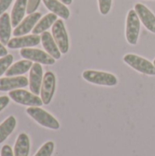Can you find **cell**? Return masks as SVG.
Returning <instances> with one entry per match:
<instances>
[{
  "label": "cell",
  "mask_w": 155,
  "mask_h": 156,
  "mask_svg": "<svg viewBox=\"0 0 155 156\" xmlns=\"http://www.w3.org/2000/svg\"><path fill=\"white\" fill-rule=\"evenodd\" d=\"M20 55L26 59L39 64L53 65L56 62V59L53 57H51L48 53L38 48H22L20 50Z\"/></svg>",
  "instance_id": "7"
},
{
  "label": "cell",
  "mask_w": 155,
  "mask_h": 156,
  "mask_svg": "<svg viewBox=\"0 0 155 156\" xmlns=\"http://www.w3.org/2000/svg\"><path fill=\"white\" fill-rule=\"evenodd\" d=\"M41 17V13L35 12L33 14L28 15L14 30L13 35L15 37H21L25 36L27 33H29L36 26L37 21Z\"/></svg>",
  "instance_id": "11"
},
{
  "label": "cell",
  "mask_w": 155,
  "mask_h": 156,
  "mask_svg": "<svg viewBox=\"0 0 155 156\" xmlns=\"http://www.w3.org/2000/svg\"><path fill=\"white\" fill-rule=\"evenodd\" d=\"M16 124V118L14 116H9L5 122L0 124V144H2L6 138L12 133Z\"/></svg>",
  "instance_id": "21"
},
{
  "label": "cell",
  "mask_w": 155,
  "mask_h": 156,
  "mask_svg": "<svg viewBox=\"0 0 155 156\" xmlns=\"http://www.w3.org/2000/svg\"><path fill=\"white\" fill-rule=\"evenodd\" d=\"M33 64L32 61L26 59V60H20L14 65H12L5 72V75L7 77H14L17 75H22L26 72H27L31 68Z\"/></svg>",
  "instance_id": "20"
},
{
  "label": "cell",
  "mask_w": 155,
  "mask_h": 156,
  "mask_svg": "<svg viewBox=\"0 0 155 156\" xmlns=\"http://www.w3.org/2000/svg\"><path fill=\"white\" fill-rule=\"evenodd\" d=\"M134 10L136 11L141 22L143 26L152 33L155 34V16L154 14L144 5L138 3L134 6Z\"/></svg>",
  "instance_id": "9"
},
{
  "label": "cell",
  "mask_w": 155,
  "mask_h": 156,
  "mask_svg": "<svg viewBox=\"0 0 155 156\" xmlns=\"http://www.w3.org/2000/svg\"><path fill=\"white\" fill-rule=\"evenodd\" d=\"M43 78V69L41 65L37 62L34 63L29 73V89L32 93L36 95L40 94Z\"/></svg>",
  "instance_id": "10"
},
{
  "label": "cell",
  "mask_w": 155,
  "mask_h": 156,
  "mask_svg": "<svg viewBox=\"0 0 155 156\" xmlns=\"http://www.w3.org/2000/svg\"><path fill=\"white\" fill-rule=\"evenodd\" d=\"M123 60L131 68L140 73L149 76H155L154 64L143 57L129 53L123 57Z\"/></svg>",
  "instance_id": "3"
},
{
  "label": "cell",
  "mask_w": 155,
  "mask_h": 156,
  "mask_svg": "<svg viewBox=\"0 0 155 156\" xmlns=\"http://www.w3.org/2000/svg\"><path fill=\"white\" fill-rule=\"evenodd\" d=\"M27 0H16L11 13V23L12 27H17L23 19L26 11Z\"/></svg>",
  "instance_id": "16"
},
{
  "label": "cell",
  "mask_w": 155,
  "mask_h": 156,
  "mask_svg": "<svg viewBox=\"0 0 155 156\" xmlns=\"http://www.w3.org/2000/svg\"><path fill=\"white\" fill-rule=\"evenodd\" d=\"M13 0H0V16L9 7Z\"/></svg>",
  "instance_id": "26"
},
{
  "label": "cell",
  "mask_w": 155,
  "mask_h": 156,
  "mask_svg": "<svg viewBox=\"0 0 155 156\" xmlns=\"http://www.w3.org/2000/svg\"><path fill=\"white\" fill-rule=\"evenodd\" d=\"M1 156H15L14 152L12 151L11 147L9 145H5L2 147L1 150Z\"/></svg>",
  "instance_id": "27"
},
{
  "label": "cell",
  "mask_w": 155,
  "mask_h": 156,
  "mask_svg": "<svg viewBox=\"0 0 155 156\" xmlns=\"http://www.w3.org/2000/svg\"><path fill=\"white\" fill-rule=\"evenodd\" d=\"M8 103H9V98L7 96H1L0 97V112L3 109H5Z\"/></svg>",
  "instance_id": "28"
},
{
  "label": "cell",
  "mask_w": 155,
  "mask_h": 156,
  "mask_svg": "<svg viewBox=\"0 0 155 156\" xmlns=\"http://www.w3.org/2000/svg\"><path fill=\"white\" fill-rule=\"evenodd\" d=\"M7 55V50L4 47V45L0 42V57H5Z\"/></svg>",
  "instance_id": "29"
},
{
  "label": "cell",
  "mask_w": 155,
  "mask_h": 156,
  "mask_svg": "<svg viewBox=\"0 0 155 156\" xmlns=\"http://www.w3.org/2000/svg\"><path fill=\"white\" fill-rule=\"evenodd\" d=\"M26 113L41 126L51 130H58L60 127L58 121L40 107H29L26 109Z\"/></svg>",
  "instance_id": "2"
},
{
  "label": "cell",
  "mask_w": 155,
  "mask_h": 156,
  "mask_svg": "<svg viewBox=\"0 0 155 156\" xmlns=\"http://www.w3.org/2000/svg\"><path fill=\"white\" fill-rule=\"evenodd\" d=\"M40 41H41V37L33 34L28 36L15 37L14 38L9 40L7 46L10 48H25L37 46L40 43Z\"/></svg>",
  "instance_id": "12"
},
{
  "label": "cell",
  "mask_w": 155,
  "mask_h": 156,
  "mask_svg": "<svg viewBox=\"0 0 155 156\" xmlns=\"http://www.w3.org/2000/svg\"><path fill=\"white\" fill-rule=\"evenodd\" d=\"M43 3L45 4L46 7L51 11V13L56 14L63 19H68L69 17V9L59 0H43Z\"/></svg>",
  "instance_id": "15"
},
{
  "label": "cell",
  "mask_w": 155,
  "mask_h": 156,
  "mask_svg": "<svg viewBox=\"0 0 155 156\" xmlns=\"http://www.w3.org/2000/svg\"><path fill=\"white\" fill-rule=\"evenodd\" d=\"M55 149V144L53 142L49 141L44 144L41 148L37 151L35 156H51Z\"/></svg>",
  "instance_id": "22"
},
{
  "label": "cell",
  "mask_w": 155,
  "mask_h": 156,
  "mask_svg": "<svg viewBox=\"0 0 155 156\" xmlns=\"http://www.w3.org/2000/svg\"><path fill=\"white\" fill-rule=\"evenodd\" d=\"M7 13H4L0 16V42L3 45H7L11 36V21Z\"/></svg>",
  "instance_id": "17"
},
{
  "label": "cell",
  "mask_w": 155,
  "mask_h": 156,
  "mask_svg": "<svg viewBox=\"0 0 155 156\" xmlns=\"http://www.w3.org/2000/svg\"><path fill=\"white\" fill-rule=\"evenodd\" d=\"M29 85V80L24 76H14L0 79V91L14 90Z\"/></svg>",
  "instance_id": "13"
},
{
  "label": "cell",
  "mask_w": 155,
  "mask_h": 156,
  "mask_svg": "<svg viewBox=\"0 0 155 156\" xmlns=\"http://www.w3.org/2000/svg\"><path fill=\"white\" fill-rule=\"evenodd\" d=\"M82 78L95 85L100 86H108V87H113L118 84V79L115 75L109 72L104 71H99V70H91L88 69L83 71Z\"/></svg>",
  "instance_id": "1"
},
{
  "label": "cell",
  "mask_w": 155,
  "mask_h": 156,
  "mask_svg": "<svg viewBox=\"0 0 155 156\" xmlns=\"http://www.w3.org/2000/svg\"><path fill=\"white\" fill-rule=\"evenodd\" d=\"M98 2H99V9L100 14L101 15L109 14L111 7L112 0H98Z\"/></svg>",
  "instance_id": "24"
},
{
  "label": "cell",
  "mask_w": 155,
  "mask_h": 156,
  "mask_svg": "<svg viewBox=\"0 0 155 156\" xmlns=\"http://www.w3.org/2000/svg\"><path fill=\"white\" fill-rule=\"evenodd\" d=\"M30 151V141L26 133H21L16 139L14 147L15 156H28Z\"/></svg>",
  "instance_id": "18"
},
{
  "label": "cell",
  "mask_w": 155,
  "mask_h": 156,
  "mask_svg": "<svg viewBox=\"0 0 155 156\" xmlns=\"http://www.w3.org/2000/svg\"><path fill=\"white\" fill-rule=\"evenodd\" d=\"M141 30L140 18L134 9L128 12L126 19V39L130 45H136Z\"/></svg>",
  "instance_id": "4"
},
{
  "label": "cell",
  "mask_w": 155,
  "mask_h": 156,
  "mask_svg": "<svg viewBox=\"0 0 155 156\" xmlns=\"http://www.w3.org/2000/svg\"><path fill=\"white\" fill-rule=\"evenodd\" d=\"M153 64H154V66H155V59H154V61H153Z\"/></svg>",
  "instance_id": "31"
},
{
  "label": "cell",
  "mask_w": 155,
  "mask_h": 156,
  "mask_svg": "<svg viewBox=\"0 0 155 156\" xmlns=\"http://www.w3.org/2000/svg\"><path fill=\"white\" fill-rule=\"evenodd\" d=\"M9 97L18 104L29 107H40L43 105L41 98L25 90H14L9 92Z\"/></svg>",
  "instance_id": "5"
},
{
  "label": "cell",
  "mask_w": 155,
  "mask_h": 156,
  "mask_svg": "<svg viewBox=\"0 0 155 156\" xmlns=\"http://www.w3.org/2000/svg\"><path fill=\"white\" fill-rule=\"evenodd\" d=\"M39 4H40V0H27L26 13L28 15L35 13V11L37 9Z\"/></svg>",
  "instance_id": "25"
},
{
  "label": "cell",
  "mask_w": 155,
  "mask_h": 156,
  "mask_svg": "<svg viewBox=\"0 0 155 156\" xmlns=\"http://www.w3.org/2000/svg\"><path fill=\"white\" fill-rule=\"evenodd\" d=\"M52 36L62 54H67L69 48V36L63 20L58 19L52 26Z\"/></svg>",
  "instance_id": "6"
},
{
  "label": "cell",
  "mask_w": 155,
  "mask_h": 156,
  "mask_svg": "<svg viewBox=\"0 0 155 156\" xmlns=\"http://www.w3.org/2000/svg\"><path fill=\"white\" fill-rule=\"evenodd\" d=\"M60 2H62L63 4H65V5H71L72 4V0H59Z\"/></svg>",
  "instance_id": "30"
},
{
  "label": "cell",
  "mask_w": 155,
  "mask_h": 156,
  "mask_svg": "<svg viewBox=\"0 0 155 156\" xmlns=\"http://www.w3.org/2000/svg\"><path fill=\"white\" fill-rule=\"evenodd\" d=\"M58 20V16L54 13H48L45 16H43L38 22L37 24L35 26V27L33 28L32 32L35 35H38V34H42L45 31H47L51 26L54 25V23Z\"/></svg>",
  "instance_id": "19"
},
{
  "label": "cell",
  "mask_w": 155,
  "mask_h": 156,
  "mask_svg": "<svg viewBox=\"0 0 155 156\" xmlns=\"http://www.w3.org/2000/svg\"><path fill=\"white\" fill-rule=\"evenodd\" d=\"M41 43L43 45V48H45L46 52L48 53L51 57H53L55 59H59L61 58V52L53 37V36L48 32L45 31L41 35Z\"/></svg>",
  "instance_id": "14"
},
{
  "label": "cell",
  "mask_w": 155,
  "mask_h": 156,
  "mask_svg": "<svg viewBox=\"0 0 155 156\" xmlns=\"http://www.w3.org/2000/svg\"><path fill=\"white\" fill-rule=\"evenodd\" d=\"M13 62V56L11 54H7L5 57H1L0 58V76H2L6 70L10 68V65Z\"/></svg>",
  "instance_id": "23"
},
{
  "label": "cell",
  "mask_w": 155,
  "mask_h": 156,
  "mask_svg": "<svg viewBox=\"0 0 155 156\" xmlns=\"http://www.w3.org/2000/svg\"><path fill=\"white\" fill-rule=\"evenodd\" d=\"M55 90H56L55 74L51 71H48L44 75L41 90H40V96H41L43 104L48 105L51 102Z\"/></svg>",
  "instance_id": "8"
}]
</instances>
